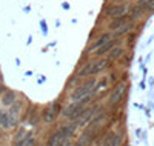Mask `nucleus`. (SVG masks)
Returning <instances> with one entry per match:
<instances>
[{
    "instance_id": "nucleus-1",
    "label": "nucleus",
    "mask_w": 154,
    "mask_h": 146,
    "mask_svg": "<svg viewBox=\"0 0 154 146\" xmlns=\"http://www.w3.org/2000/svg\"><path fill=\"white\" fill-rule=\"evenodd\" d=\"M94 85H96L94 78H89L88 82H85L83 85H80V86L71 94V97H69L71 102H80V100L89 99V97H91V94L94 92Z\"/></svg>"
},
{
    "instance_id": "nucleus-2",
    "label": "nucleus",
    "mask_w": 154,
    "mask_h": 146,
    "mask_svg": "<svg viewBox=\"0 0 154 146\" xmlns=\"http://www.w3.org/2000/svg\"><path fill=\"white\" fill-rule=\"evenodd\" d=\"M108 66V60H96L86 63L83 68L79 71V77H88V75H96L100 71H103Z\"/></svg>"
},
{
    "instance_id": "nucleus-3",
    "label": "nucleus",
    "mask_w": 154,
    "mask_h": 146,
    "mask_svg": "<svg viewBox=\"0 0 154 146\" xmlns=\"http://www.w3.org/2000/svg\"><path fill=\"white\" fill-rule=\"evenodd\" d=\"M125 91H126V85H125V83H119L117 86H116V88L112 89L111 96H109V105H111V106L117 105V103L123 99Z\"/></svg>"
},
{
    "instance_id": "nucleus-4",
    "label": "nucleus",
    "mask_w": 154,
    "mask_h": 146,
    "mask_svg": "<svg viewBox=\"0 0 154 146\" xmlns=\"http://www.w3.org/2000/svg\"><path fill=\"white\" fill-rule=\"evenodd\" d=\"M59 114H60V105H59V103H53V106H49V108L45 109L43 122H45V123H53Z\"/></svg>"
},
{
    "instance_id": "nucleus-5",
    "label": "nucleus",
    "mask_w": 154,
    "mask_h": 146,
    "mask_svg": "<svg viewBox=\"0 0 154 146\" xmlns=\"http://www.w3.org/2000/svg\"><path fill=\"white\" fill-rule=\"evenodd\" d=\"M126 11H128V6L122 3V5H112V6L106 8L105 14H106L108 17H112V19H116V17L125 16V12H126Z\"/></svg>"
},
{
    "instance_id": "nucleus-6",
    "label": "nucleus",
    "mask_w": 154,
    "mask_h": 146,
    "mask_svg": "<svg viewBox=\"0 0 154 146\" xmlns=\"http://www.w3.org/2000/svg\"><path fill=\"white\" fill-rule=\"evenodd\" d=\"M119 144H120V135L114 134V132H108L100 141V146H119Z\"/></svg>"
},
{
    "instance_id": "nucleus-7",
    "label": "nucleus",
    "mask_w": 154,
    "mask_h": 146,
    "mask_svg": "<svg viewBox=\"0 0 154 146\" xmlns=\"http://www.w3.org/2000/svg\"><path fill=\"white\" fill-rule=\"evenodd\" d=\"M66 140H68V138H66L65 135H63L60 131H57L56 134L51 135V138L48 140V144H46V146H62Z\"/></svg>"
},
{
    "instance_id": "nucleus-8",
    "label": "nucleus",
    "mask_w": 154,
    "mask_h": 146,
    "mask_svg": "<svg viewBox=\"0 0 154 146\" xmlns=\"http://www.w3.org/2000/svg\"><path fill=\"white\" fill-rule=\"evenodd\" d=\"M146 2H148V0H140L136 6L131 8V17H133V19L140 17V16H142L143 12L146 11Z\"/></svg>"
},
{
    "instance_id": "nucleus-9",
    "label": "nucleus",
    "mask_w": 154,
    "mask_h": 146,
    "mask_svg": "<svg viewBox=\"0 0 154 146\" xmlns=\"http://www.w3.org/2000/svg\"><path fill=\"white\" fill-rule=\"evenodd\" d=\"M128 23V17L126 16H120V17H116L112 19L111 25H109V29H119L122 26H125Z\"/></svg>"
},
{
    "instance_id": "nucleus-10",
    "label": "nucleus",
    "mask_w": 154,
    "mask_h": 146,
    "mask_svg": "<svg viewBox=\"0 0 154 146\" xmlns=\"http://www.w3.org/2000/svg\"><path fill=\"white\" fill-rule=\"evenodd\" d=\"M108 40H111V34H102L97 40L91 45V51H94V49H99L100 46H103Z\"/></svg>"
},
{
    "instance_id": "nucleus-11",
    "label": "nucleus",
    "mask_w": 154,
    "mask_h": 146,
    "mask_svg": "<svg viewBox=\"0 0 154 146\" xmlns=\"http://www.w3.org/2000/svg\"><path fill=\"white\" fill-rule=\"evenodd\" d=\"M25 141H26V131L22 128L14 137V146H25Z\"/></svg>"
},
{
    "instance_id": "nucleus-12",
    "label": "nucleus",
    "mask_w": 154,
    "mask_h": 146,
    "mask_svg": "<svg viewBox=\"0 0 154 146\" xmlns=\"http://www.w3.org/2000/svg\"><path fill=\"white\" fill-rule=\"evenodd\" d=\"M116 43H117L116 40H108L103 46H100V49L96 51V54H97V56H103V54H106V52H109V51L116 46Z\"/></svg>"
},
{
    "instance_id": "nucleus-13",
    "label": "nucleus",
    "mask_w": 154,
    "mask_h": 146,
    "mask_svg": "<svg viewBox=\"0 0 154 146\" xmlns=\"http://www.w3.org/2000/svg\"><path fill=\"white\" fill-rule=\"evenodd\" d=\"M16 102V92H12V91H8L6 94L3 96V100H2V103L3 105H6V106H11L12 103Z\"/></svg>"
},
{
    "instance_id": "nucleus-14",
    "label": "nucleus",
    "mask_w": 154,
    "mask_h": 146,
    "mask_svg": "<svg viewBox=\"0 0 154 146\" xmlns=\"http://www.w3.org/2000/svg\"><path fill=\"white\" fill-rule=\"evenodd\" d=\"M123 54V48H114L111 52H109V56H108V60H117L120 56Z\"/></svg>"
},
{
    "instance_id": "nucleus-15",
    "label": "nucleus",
    "mask_w": 154,
    "mask_h": 146,
    "mask_svg": "<svg viewBox=\"0 0 154 146\" xmlns=\"http://www.w3.org/2000/svg\"><path fill=\"white\" fill-rule=\"evenodd\" d=\"M5 114H6V111H2V109H0V126H2V122H3Z\"/></svg>"
},
{
    "instance_id": "nucleus-16",
    "label": "nucleus",
    "mask_w": 154,
    "mask_h": 146,
    "mask_svg": "<svg viewBox=\"0 0 154 146\" xmlns=\"http://www.w3.org/2000/svg\"><path fill=\"white\" fill-rule=\"evenodd\" d=\"M62 146H72V143H71L69 140H66V141H65V143H63Z\"/></svg>"
}]
</instances>
